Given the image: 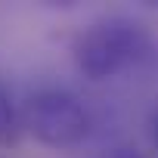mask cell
<instances>
[{
  "instance_id": "7a4b0ae2",
  "label": "cell",
  "mask_w": 158,
  "mask_h": 158,
  "mask_svg": "<svg viewBox=\"0 0 158 158\" xmlns=\"http://www.w3.org/2000/svg\"><path fill=\"white\" fill-rule=\"evenodd\" d=\"M22 121H25V130L50 149L77 146L90 133V112L84 109V102L59 87L31 93L25 102Z\"/></svg>"
},
{
  "instance_id": "277c9868",
  "label": "cell",
  "mask_w": 158,
  "mask_h": 158,
  "mask_svg": "<svg viewBox=\"0 0 158 158\" xmlns=\"http://www.w3.org/2000/svg\"><path fill=\"white\" fill-rule=\"evenodd\" d=\"M109 158H146L143 152H136V149H130V146H121V149H115Z\"/></svg>"
},
{
  "instance_id": "5b68a950",
  "label": "cell",
  "mask_w": 158,
  "mask_h": 158,
  "mask_svg": "<svg viewBox=\"0 0 158 158\" xmlns=\"http://www.w3.org/2000/svg\"><path fill=\"white\" fill-rule=\"evenodd\" d=\"M149 136H152V146L158 149V112L149 115Z\"/></svg>"
},
{
  "instance_id": "6da1fadb",
  "label": "cell",
  "mask_w": 158,
  "mask_h": 158,
  "mask_svg": "<svg viewBox=\"0 0 158 158\" xmlns=\"http://www.w3.org/2000/svg\"><path fill=\"white\" fill-rule=\"evenodd\" d=\"M74 65L90 81H106V77L143 62L152 53L149 31L124 16H109L93 25H87L74 37Z\"/></svg>"
},
{
  "instance_id": "3957f363",
  "label": "cell",
  "mask_w": 158,
  "mask_h": 158,
  "mask_svg": "<svg viewBox=\"0 0 158 158\" xmlns=\"http://www.w3.org/2000/svg\"><path fill=\"white\" fill-rule=\"evenodd\" d=\"M19 133V115L13 106V96L6 90V84L0 81V146H10Z\"/></svg>"
}]
</instances>
